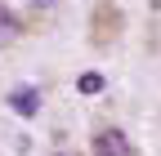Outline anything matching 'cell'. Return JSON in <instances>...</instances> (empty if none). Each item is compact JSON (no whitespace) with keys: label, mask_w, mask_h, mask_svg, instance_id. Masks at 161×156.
Returning <instances> with one entry per match:
<instances>
[{"label":"cell","mask_w":161,"mask_h":156,"mask_svg":"<svg viewBox=\"0 0 161 156\" xmlns=\"http://www.w3.org/2000/svg\"><path fill=\"white\" fill-rule=\"evenodd\" d=\"M90 152L94 156H134V147H130V138L121 129H94V138H90Z\"/></svg>","instance_id":"1"},{"label":"cell","mask_w":161,"mask_h":156,"mask_svg":"<svg viewBox=\"0 0 161 156\" xmlns=\"http://www.w3.org/2000/svg\"><path fill=\"white\" fill-rule=\"evenodd\" d=\"M9 107H14L18 116H36V112H40V89H36V85H18V89L9 94Z\"/></svg>","instance_id":"2"},{"label":"cell","mask_w":161,"mask_h":156,"mask_svg":"<svg viewBox=\"0 0 161 156\" xmlns=\"http://www.w3.org/2000/svg\"><path fill=\"white\" fill-rule=\"evenodd\" d=\"M18 31H23V27H18V18H14L9 9H0V45H9Z\"/></svg>","instance_id":"3"},{"label":"cell","mask_w":161,"mask_h":156,"mask_svg":"<svg viewBox=\"0 0 161 156\" xmlns=\"http://www.w3.org/2000/svg\"><path fill=\"white\" fill-rule=\"evenodd\" d=\"M76 89H80V94H98V89H103V76H98V71L76 76Z\"/></svg>","instance_id":"4"},{"label":"cell","mask_w":161,"mask_h":156,"mask_svg":"<svg viewBox=\"0 0 161 156\" xmlns=\"http://www.w3.org/2000/svg\"><path fill=\"white\" fill-rule=\"evenodd\" d=\"M31 5H36V9H49V5H54V0H31Z\"/></svg>","instance_id":"5"},{"label":"cell","mask_w":161,"mask_h":156,"mask_svg":"<svg viewBox=\"0 0 161 156\" xmlns=\"http://www.w3.org/2000/svg\"><path fill=\"white\" fill-rule=\"evenodd\" d=\"M54 156H63V152H54Z\"/></svg>","instance_id":"6"}]
</instances>
